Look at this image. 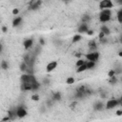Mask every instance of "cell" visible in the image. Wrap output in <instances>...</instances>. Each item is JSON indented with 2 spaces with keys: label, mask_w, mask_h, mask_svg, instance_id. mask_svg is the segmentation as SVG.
<instances>
[{
  "label": "cell",
  "mask_w": 122,
  "mask_h": 122,
  "mask_svg": "<svg viewBox=\"0 0 122 122\" xmlns=\"http://www.w3.org/2000/svg\"><path fill=\"white\" fill-rule=\"evenodd\" d=\"M93 33H94V31H93L92 30H89L87 31V34H88V35H93Z\"/></svg>",
  "instance_id": "cell-38"
},
{
  "label": "cell",
  "mask_w": 122,
  "mask_h": 122,
  "mask_svg": "<svg viewBox=\"0 0 122 122\" xmlns=\"http://www.w3.org/2000/svg\"><path fill=\"white\" fill-rule=\"evenodd\" d=\"M10 121H11V119L7 115V116H5V117L2 119V121H1V122H10Z\"/></svg>",
  "instance_id": "cell-33"
},
{
  "label": "cell",
  "mask_w": 122,
  "mask_h": 122,
  "mask_svg": "<svg viewBox=\"0 0 122 122\" xmlns=\"http://www.w3.org/2000/svg\"><path fill=\"white\" fill-rule=\"evenodd\" d=\"M109 83H110L111 85H115V84L117 83V78H116V76L110 77V79H109Z\"/></svg>",
  "instance_id": "cell-28"
},
{
  "label": "cell",
  "mask_w": 122,
  "mask_h": 122,
  "mask_svg": "<svg viewBox=\"0 0 122 122\" xmlns=\"http://www.w3.org/2000/svg\"><path fill=\"white\" fill-rule=\"evenodd\" d=\"M27 114H28V112L24 106L20 105L17 107V117L18 118H24L27 116Z\"/></svg>",
  "instance_id": "cell-6"
},
{
  "label": "cell",
  "mask_w": 122,
  "mask_h": 122,
  "mask_svg": "<svg viewBox=\"0 0 122 122\" xmlns=\"http://www.w3.org/2000/svg\"><path fill=\"white\" fill-rule=\"evenodd\" d=\"M119 106L122 107V100H119Z\"/></svg>",
  "instance_id": "cell-44"
},
{
  "label": "cell",
  "mask_w": 122,
  "mask_h": 122,
  "mask_svg": "<svg viewBox=\"0 0 122 122\" xmlns=\"http://www.w3.org/2000/svg\"><path fill=\"white\" fill-rule=\"evenodd\" d=\"M121 82H122V77H121Z\"/></svg>",
  "instance_id": "cell-48"
},
{
  "label": "cell",
  "mask_w": 122,
  "mask_h": 122,
  "mask_svg": "<svg viewBox=\"0 0 122 122\" xmlns=\"http://www.w3.org/2000/svg\"><path fill=\"white\" fill-rule=\"evenodd\" d=\"M104 109V104L102 101H96L93 104V110L94 111H102Z\"/></svg>",
  "instance_id": "cell-13"
},
{
  "label": "cell",
  "mask_w": 122,
  "mask_h": 122,
  "mask_svg": "<svg viewBox=\"0 0 122 122\" xmlns=\"http://www.w3.org/2000/svg\"><path fill=\"white\" fill-rule=\"evenodd\" d=\"M112 17V10H103L99 13V21L102 23H106L111 20Z\"/></svg>",
  "instance_id": "cell-1"
},
{
  "label": "cell",
  "mask_w": 122,
  "mask_h": 122,
  "mask_svg": "<svg viewBox=\"0 0 122 122\" xmlns=\"http://www.w3.org/2000/svg\"><path fill=\"white\" fill-rule=\"evenodd\" d=\"M88 71L86 63H85L84 65H82V66H80V67H78V68L76 69V72H77V73H80V72H83V71Z\"/></svg>",
  "instance_id": "cell-22"
},
{
  "label": "cell",
  "mask_w": 122,
  "mask_h": 122,
  "mask_svg": "<svg viewBox=\"0 0 122 122\" xmlns=\"http://www.w3.org/2000/svg\"><path fill=\"white\" fill-rule=\"evenodd\" d=\"M39 43H40V46H44L45 44H46V42H45V40H44V38H39Z\"/></svg>",
  "instance_id": "cell-35"
},
{
  "label": "cell",
  "mask_w": 122,
  "mask_h": 122,
  "mask_svg": "<svg viewBox=\"0 0 122 122\" xmlns=\"http://www.w3.org/2000/svg\"><path fill=\"white\" fill-rule=\"evenodd\" d=\"M62 98V95L59 92H55L52 93V96H51V100L52 101H60Z\"/></svg>",
  "instance_id": "cell-16"
},
{
  "label": "cell",
  "mask_w": 122,
  "mask_h": 122,
  "mask_svg": "<svg viewBox=\"0 0 122 122\" xmlns=\"http://www.w3.org/2000/svg\"><path fill=\"white\" fill-rule=\"evenodd\" d=\"M7 115L12 120H14L16 117H17V107H11L9 111H8V113Z\"/></svg>",
  "instance_id": "cell-7"
},
{
  "label": "cell",
  "mask_w": 122,
  "mask_h": 122,
  "mask_svg": "<svg viewBox=\"0 0 122 122\" xmlns=\"http://www.w3.org/2000/svg\"><path fill=\"white\" fill-rule=\"evenodd\" d=\"M100 53L96 51H92V52H89L87 54H85V58L87 61H92V62H97V60L99 59Z\"/></svg>",
  "instance_id": "cell-2"
},
{
  "label": "cell",
  "mask_w": 122,
  "mask_h": 122,
  "mask_svg": "<svg viewBox=\"0 0 122 122\" xmlns=\"http://www.w3.org/2000/svg\"><path fill=\"white\" fill-rule=\"evenodd\" d=\"M57 67V61H51L50 63H48V65L46 66V71L47 72H51L52 71H54Z\"/></svg>",
  "instance_id": "cell-9"
},
{
  "label": "cell",
  "mask_w": 122,
  "mask_h": 122,
  "mask_svg": "<svg viewBox=\"0 0 122 122\" xmlns=\"http://www.w3.org/2000/svg\"><path fill=\"white\" fill-rule=\"evenodd\" d=\"M95 62H92V61H87L86 62V65H87V69L88 70H92L94 67H95Z\"/></svg>",
  "instance_id": "cell-24"
},
{
  "label": "cell",
  "mask_w": 122,
  "mask_h": 122,
  "mask_svg": "<svg viewBox=\"0 0 122 122\" xmlns=\"http://www.w3.org/2000/svg\"><path fill=\"white\" fill-rule=\"evenodd\" d=\"M3 49H4V46H3V44H1V45H0V52H1V53L3 52Z\"/></svg>",
  "instance_id": "cell-42"
},
{
  "label": "cell",
  "mask_w": 122,
  "mask_h": 122,
  "mask_svg": "<svg viewBox=\"0 0 122 122\" xmlns=\"http://www.w3.org/2000/svg\"><path fill=\"white\" fill-rule=\"evenodd\" d=\"M100 40V42L102 43V44H106L107 42H108V40H107V38L105 37V38H102V39H99Z\"/></svg>",
  "instance_id": "cell-37"
},
{
  "label": "cell",
  "mask_w": 122,
  "mask_h": 122,
  "mask_svg": "<svg viewBox=\"0 0 122 122\" xmlns=\"http://www.w3.org/2000/svg\"><path fill=\"white\" fill-rule=\"evenodd\" d=\"M116 74H115V71H114V70L112 69V70H111L109 72H108V76L109 77H112V76H115Z\"/></svg>",
  "instance_id": "cell-31"
},
{
  "label": "cell",
  "mask_w": 122,
  "mask_h": 122,
  "mask_svg": "<svg viewBox=\"0 0 122 122\" xmlns=\"http://www.w3.org/2000/svg\"><path fill=\"white\" fill-rule=\"evenodd\" d=\"M41 5H42L41 0H32V1L29 2V8L28 9L30 10H37Z\"/></svg>",
  "instance_id": "cell-4"
},
{
  "label": "cell",
  "mask_w": 122,
  "mask_h": 122,
  "mask_svg": "<svg viewBox=\"0 0 122 122\" xmlns=\"http://www.w3.org/2000/svg\"><path fill=\"white\" fill-rule=\"evenodd\" d=\"M119 105V100L118 99H115V98H112L110 100L107 101L106 103V109L107 110H112V109H114L115 107H117Z\"/></svg>",
  "instance_id": "cell-5"
},
{
  "label": "cell",
  "mask_w": 122,
  "mask_h": 122,
  "mask_svg": "<svg viewBox=\"0 0 122 122\" xmlns=\"http://www.w3.org/2000/svg\"><path fill=\"white\" fill-rule=\"evenodd\" d=\"M81 40H82V35L79 34V33H76V34H74V35L72 36L71 43H72V44H75V43H77V42H79V41H81Z\"/></svg>",
  "instance_id": "cell-17"
},
{
  "label": "cell",
  "mask_w": 122,
  "mask_h": 122,
  "mask_svg": "<svg viewBox=\"0 0 122 122\" xmlns=\"http://www.w3.org/2000/svg\"><path fill=\"white\" fill-rule=\"evenodd\" d=\"M11 12H12V14H13V15H17V14L19 13V10H18L17 8H15V9H13V10H12V11H11Z\"/></svg>",
  "instance_id": "cell-34"
},
{
  "label": "cell",
  "mask_w": 122,
  "mask_h": 122,
  "mask_svg": "<svg viewBox=\"0 0 122 122\" xmlns=\"http://www.w3.org/2000/svg\"><path fill=\"white\" fill-rule=\"evenodd\" d=\"M115 2H116V4H117V5H120V6H122V0H116Z\"/></svg>",
  "instance_id": "cell-41"
},
{
  "label": "cell",
  "mask_w": 122,
  "mask_h": 122,
  "mask_svg": "<svg viewBox=\"0 0 122 122\" xmlns=\"http://www.w3.org/2000/svg\"><path fill=\"white\" fill-rule=\"evenodd\" d=\"M74 82H75V79H74L73 77H68L67 80H66V83H67L68 85H71V84H73Z\"/></svg>",
  "instance_id": "cell-29"
},
{
  "label": "cell",
  "mask_w": 122,
  "mask_h": 122,
  "mask_svg": "<svg viewBox=\"0 0 122 122\" xmlns=\"http://www.w3.org/2000/svg\"><path fill=\"white\" fill-rule=\"evenodd\" d=\"M98 37H99V39H102V38H105V37H106V35H105V34H104L102 31H99Z\"/></svg>",
  "instance_id": "cell-36"
},
{
  "label": "cell",
  "mask_w": 122,
  "mask_h": 122,
  "mask_svg": "<svg viewBox=\"0 0 122 122\" xmlns=\"http://www.w3.org/2000/svg\"><path fill=\"white\" fill-rule=\"evenodd\" d=\"M42 84H44V85H50L51 84V80H50V78L49 77H44L43 78V80H42Z\"/></svg>",
  "instance_id": "cell-30"
},
{
  "label": "cell",
  "mask_w": 122,
  "mask_h": 122,
  "mask_svg": "<svg viewBox=\"0 0 122 122\" xmlns=\"http://www.w3.org/2000/svg\"><path fill=\"white\" fill-rule=\"evenodd\" d=\"M88 47H89L90 52L96 51V50H97V44H96L95 40H90V41L88 42Z\"/></svg>",
  "instance_id": "cell-11"
},
{
  "label": "cell",
  "mask_w": 122,
  "mask_h": 122,
  "mask_svg": "<svg viewBox=\"0 0 122 122\" xmlns=\"http://www.w3.org/2000/svg\"><path fill=\"white\" fill-rule=\"evenodd\" d=\"M100 31H102L106 36L107 35H109L110 33H111V30H110V29H109V27H107L106 25H103V26H101V28H100Z\"/></svg>",
  "instance_id": "cell-18"
},
{
  "label": "cell",
  "mask_w": 122,
  "mask_h": 122,
  "mask_svg": "<svg viewBox=\"0 0 122 122\" xmlns=\"http://www.w3.org/2000/svg\"><path fill=\"white\" fill-rule=\"evenodd\" d=\"M23 22V18L21 16H16L13 20H12V27L13 28H16L18 26H20Z\"/></svg>",
  "instance_id": "cell-12"
},
{
  "label": "cell",
  "mask_w": 122,
  "mask_h": 122,
  "mask_svg": "<svg viewBox=\"0 0 122 122\" xmlns=\"http://www.w3.org/2000/svg\"><path fill=\"white\" fill-rule=\"evenodd\" d=\"M119 100H122V95H121V97H120V99Z\"/></svg>",
  "instance_id": "cell-47"
},
{
  "label": "cell",
  "mask_w": 122,
  "mask_h": 122,
  "mask_svg": "<svg viewBox=\"0 0 122 122\" xmlns=\"http://www.w3.org/2000/svg\"><path fill=\"white\" fill-rule=\"evenodd\" d=\"M33 43H34L33 38H28V39H25V40L23 41L24 49H25L26 51H28V50L31 49V48H32V46H33Z\"/></svg>",
  "instance_id": "cell-8"
},
{
  "label": "cell",
  "mask_w": 122,
  "mask_h": 122,
  "mask_svg": "<svg viewBox=\"0 0 122 122\" xmlns=\"http://www.w3.org/2000/svg\"><path fill=\"white\" fill-rule=\"evenodd\" d=\"M118 55H119V56H122V51H119V52H118Z\"/></svg>",
  "instance_id": "cell-45"
},
{
  "label": "cell",
  "mask_w": 122,
  "mask_h": 122,
  "mask_svg": "<svg viewBox=\"0 0 122 122\" xmlns=\"http://www.w3.org/2000/svg\"><path fill=\"white\" fill-rule=\"evenodd\" d=\"M115 114H116V115H118V116L122 115V110H117V111H116V112H115Z\"/></svg>",
  "instance_id": "cell-39"
},
{
  "label": "cell",
  "mask_w": 122,
  "mask_h": 122,
  "mask_svg": "<svg viewBox=\"0 0 122 122\" xmlns=\"http://www.w3.org/2000/svg\"><path fill=\"white\" fill-rule=\"evenodd\" d=\"M113 70H114V71H115V74H119V73L122 72V66H121V65H117V66L114 67Z\"/></svg>",
  "instance_id": "cell-26"
},
{
  "label": "cell",
  "mask_w": 122,
  "mask_h": 122,
  "mask_svg": "<svg viewBox=\"0 0 122 122\" xmlns=\"http://www.w3.org/2000/svg\"><path fill=\"white\" fill-rule=\"evenodd\" d=\"M120 43H122V35L120 36Z\"/></svg>",
  "instance_id": "cell-46"
},
{
  "label": "cell",
  "mask_w": 122,
  "mask_h": 122,
  "mask_svg": "<svg viewBox=\"0 0 122 122\" xmlns=\"http://www.w3.org/2000/svg\"><path fill=\"white\" fill-rule=\"evenodd\" d=\"M20 81H21V83H30V74H28V73H23V74L20 76Z\"/></svg>",
  "instance_id": "cell-14"
},
{
  "label": "cell",
  "mask_w": 122,
  "mask_h": 122,
  "mask_svg": "<svg viewBox=\"0 0 122 122\" xmlns=\"http://www.w3.org/2000/svg\"><path fill=\"white\" fill-rule=\"evenodd\" d=\"M113 6H114V4L111 0H102L101 2H99V8L101 10H111L112 8H113Z\"/></svg>",
  "instance_id": "cell-3"
},
{
  "label": "cell",
  "mask_w": 122,
  "mask_h": 122,
  "mask_svg": "<svg viewBox=\"0 0 122 122\" xmlns=\"http://www.w3.org/2000/svg\"><path fill=\"white\" fill-rule=\"evenodd\" d=\"M88 30H89L88 24H85V23H81V25L77 29V31H78L79 34H81V33H87Z\"/></svg>",
  "instance_id": "cell-10"
},
{
  "label": "cell",
  "mask_w": 122,
  "mask_h": 122,
  "mask_svg": "<svg viewBox=\"0 0 122 122\" xmlns=\"http://www.w3.org/2000/svg\"><path fill=\"white\" fill-rule=\"evenodd\" d=\"M21 90L28 92V91H32V87L30 83H21Z\"/></svg>",
  "instance_id": "cell-15"
},
{
  "label": "cell",
  "mask_w": 122,
  "mask_h": 122,
  "mask_svg": "<svg viewBox=\"0 0 122 122\" xmlns=\"http://www.w3.org/2000/svg\"><path fill=\"white\" fill-rule=\"evenodd\" d=\"M91 20V16L89 15V14H83L82 15V17H81V21H82V23H85V24H87L89 21Z\"/></svg>",
  "instance_id": "cell-21"
},
{
  "label": "cell",
  "mask_w": 122,
  "mask_h": 122,
  "mask_svg": "<svg viewBox=\"0 0 122 122\" xmlns=\"http://www.w3.org/2000/svg\"><path fill=\"white\" fill-rule=\"evenodd\" d=\"M40 86H41V84H40L38 81H36V82L32 83V84H31V87H32V91H37V90H39Z\"/></svg>",
  "instance_id": "cell-25"
},
{
  "label": "cell",
  "mask_w": 122,
  "mask_h": 122,
  "mask_svg": "<svg viewBox=\"0 0 122 122\" xmlns=\"http://www.w3.org/2000/svg\"><path fill=\"white\" fill-rule=\"evenodd\" d=\"M75 56H76V57H80V56H81V53H76Z\"/></svg>",
  "instance_id": "cell-43"
},
{
  "label": "cell",
  "mask_w": 122,
  "mask_h": 122,
  "mask_svg": "<svg viewBox=\"0 0 122 122\" xmlns=\"http://www.w3.org/2000/svg\"><path fill=\"white\" fill-rule=\"evenodd\" d=\"M86 62H87V60H83V59H78V60L76 61V63H75V66H76V68H78V67H80V66L84 65V64H85Z\"/></svg>",
  "instance_id": "cell-27"
},
{
  "label": "cell",
  "mask_w": 122,
  "mask_h": 122,
  "mask_svg": "<svg viewBox=\"0 0 122 122\" xmlns=\"http://www.w3.org/2000/svg\"><path fill=\"white\" fill-rule=\"evenodd\" d=\"M19 69H20V71H21L22 72H27V71H28V69H29V66H28L27 63H25L24 61H22L21 64H20V66H19Z\"/></svg>",
  "instance_id": "cell-19"
},
{
  "label": "cell",
  "mask_w": 122,
  "mask_h": 122,
  "mask_svg": "<svg viewBox=\"0 0 122 122\" xmlns=\"http://www.w3.org/2000/svg\"><path fill=\"white\" fill-rule=\"evenodd\" d=\"M116 18H117V21L120 24H122V7L117 10V12H116Z\"/></svg>",
  "instance_id": "cell-20"
},
{
  "label": "cell",
  "mask_w": 122,
  "mask_h": 122,
  "mask_svg": "<svg viewBox=\"0 0 122 122\" xmlns=\"http://www.w3.org/2000/svg\"><path fill=\"white\" fill-rule=\"evenodd\" d=\"M31 100H33V101H38V100H39V95H38L37 93L32 94V95H31Z\"/></svg>",
  "instance_id": "cell-32"
},
{
  "label": "cell",
  "mask_w": 122,
  "mask_h": 122,
  "mask_svg": "<svg viewBox=\"0 0 122 122\" xmlns=\"http://www.w3.org/2000/svg\"><path fill=\"white\" fill-rule=\"evenodd\" d=\"M9 68H10L9 63H8L6 60H2V61H1V69L4 70V71H7Z\"/></svg>",
  "instance_id": "cell-23"
},
{
  "label": "cell",
  "mask_w": 122,
  "mask_h": 122,
  "mask_svg": "<svg viewBox=\"0 0 122 122\" xmlns=\"http://www.w3.org/2000/svg\"><path fill=\"white\" fill-rule=\"evenodd\" d=\"M7 30H8V28H7L6 26H3V27H2V31L5 33V32H7Z\"/></svg>",
  "instance_id": "cell-40"
}]
</instances>
